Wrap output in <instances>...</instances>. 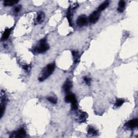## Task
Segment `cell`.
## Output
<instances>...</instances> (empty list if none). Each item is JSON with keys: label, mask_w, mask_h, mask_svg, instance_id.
I'll use <instances>...</instances> for the list:
<instances>
[{"label": "cell", "mask_w": 138, "mask_h": 138, "mask_svg": "<svg viewBox=\"0 0 138 138\" xmlns=\"http://www.w3.org/2000/svg\"><path fill=\"white\" fill-rule=\"evenodd\" d=\"M44 15L43 13H42V12H39V13H38L37 17V19H36L37 20V21L38 22H41L43 20V19H44Z\"/></svg>", "instance_id": "obj_18"}, {"label": "cell", "mask_w": 138, "mask_h": 138, "mask_svg": "<svg viewBox=\"0 0 138 138\" xmlns=\"http://www.w3.org/2000/svg\"><path fill=\"white\" fill-rule=\"evenodd\" d=\"M124 100L123 99H117L115 103V105L116 107H120L122 106L123 104L124 103Z\"/></svg>", "instance_id": "obj_16"}, {"label": "cell", "mask_w": 138, "mask_h": 138, "mask_svg": "<svg viewBox=\"0 0 138 138\" xmlns=\"http://www.w3.org/2000/svg\"><path fill=\"white\" fill-rule=\"evenodd\" d=\"M100 12L98 11H95L92 13V14L90 15L89 17V21L92 23H95L98 21L100 16Z\"/></svg>", "instance_id": "obj_4"}, {"label": "cell", "mask_w": 138, "mask_h": 138, "mask_svg": "<svg viewBox=\"0 0 138 138\" xmlns=\"http://www.w3.org/2000/svg\"><path fill=\"white\" fill-rule=\"evenodd\" d=\"M88 22V20L86 16L83 15L80 16L78 18V19L77 20V24L79 26V27H82L87 24Z\"/></svg>", "instance_id": "obj_3"}, {"label": "cell", "mask_w": 138, "mask_h": 138, "mask_svg": "<svg viewBox=\"0 0 138 138\" xmlns=\"http://www.w3.org/2000/svg\"><path fill=\"white\" fill-rule=\"evenodd\" d=\"M88 132L89 134L92 135H97V134H98V132H97V131L92 127L89 128L88 129Z\"/></svg>", "instance_id": "obj_15"}, {"label": "cell", "mask_w": 138, "mask_h": 138, "mask_svg": "<svg viewBox=\"0 0 138 138\" xmlns=\"http://www.w3.org/2000/svg\"><path fill=\"white\" fill-rule=\"evenodd\" d=\"M48 100L49 101L50 103H51L52 104H56L57 102V99L56 98H54V97H48L47 98Z\"/></svg>", "instance_id": "obj_19"}, {"label": "cell", "mask_w": 138, "mask_h": 138, "mask_svg": "<svg viewBox=\"0 0 138 138\" xmlns=\"http://www.w3.org/2000/svg\"><path fill=\"white\" fill-rule=\"evenodd\" d=\"M87 117H88V114L87 113L85 112H83L82 113L79 115V120L82 121V122H84V121H85L86 120Z\"/></svg>", "instance_id": "obj_17"}, {"label": "cell", "mask_w": 138, "mask_h": 138, "mask_svg": "<svg viewBox=\"0 0 138 138\" xmlns=\"http://www.w3.org/2000/svg\"><path fill=\"white\" fill-rule=\"evenodd\" d=\"M72 87V82H71L70 80H67L65 83H64L63 86V90L66 93H69L70 92Z\"/></svg>", "instance_id": "obj_7"}, {"label": "cell", "mask_w": 138, "mask_h": 138, "mask_svg": "<svg viewBox=\"0 0 138 138\" xmlns=\"http://www.w3.org/2000/svg\"><path fill=\"white\" fill-rule=\"evenodd\" d=\"M72 54L73 57H74V63L78 62L79 61V56L78 52L74 51H72Z\"/></svg>", "instance_id": "obj_13"}, {"label": "cell", "mask_w": 138, "mask_h": 138, "mask_svg": "<svg viewBox=\"0 0 138 138\" xmlns=\"http://www.w3.org/2000/svg\"><path fill=\"white\" fill-rule=\"evenodd\" d=\"M21 6H17V7H16L15 8V9H14V11L15 12V13H19V12L20 11V10H21Z\"/></svg>", "instance_id": "obj_21"}, {"label": "cell", "mask_w": 138, "mask_h": 138, "mask_svg": "<svg viewBox=\"0 0 138 138\" xmlns=\"http://www.w3.org/2000/svg\"><path fill=\"white\" fill-rule=\"evenodd\" d=\"M138 123V119H133L128 121H127V122L125 123V125L128 128L133 129L136 127H137Z\"/></svg>", "instance_id": "obj_6"}, {"label": "cell", "mask_w": 138, "mask_h": 138, "mask_svg": "<svg viewBox=\"0 0 138 138\" xmlns=\"http://www.w3.org/2000/svg\"><path fill=\"white\" fill-rule=\"evenodd\" d=\"M26 135V132L24 129L23 128H20L19 131L14 132L11 134V135L10 136V138L15 137V138H23Z\"/></svg>", "instance_id": "obj_5"}, {"label": "cell", "mask_w": 138, "mask_h": 138, "mask_svg": "<svg viewBox=\"0 0 138 138\" xmlns=\"http://www.w3.org/2000/svg\"><path fill=\"white\" fill-rule=\"evenodd\" d=\"M54 69H55V64L51 63L48 64L45 68L43 69L40 76L38 78L40 82H43L49 77L54 72Z\"/></svg>", "instance_id": "obj_1"}, {"label": "cell", "mask_w": 138, "mask_h": 138, "mask_svg": "<svg viewBox=\"0 0 138 138\" xmlns=\"http://www.w3.org/2000/svg\"><path fill=\"white\" fill-rule=\"evenodd\" d=\"M49 46L46 43V39L43 38L40 40L39 45L34 48L32 51L34 54H42L46 51L49 49Z\"/></svg>", "instance_id": "obj_2"}, {"label": "cell", "mask_w": 138, "mask_h": 138, "mask_svg": "<svg viewBox=\"0 0 138 138\" xmlns=\"http://www.w3.org/2000/svg\"><path fill=\"white\" fill-rule=\"evenodd\" d=\"M66 18L68 20L69 23V24H70V25L71 26V27H72V14H71V10H70V8H69V9L68 10V11H67Z\"/></svg>", "instance_id": "obj_11"}, {"label": "cell", "mask_w": 138, "mask_h": 138, "mask_svg": "<svg viewBox=\"0 0 138 138\" xmlns=\"http://www.w3.org/2000/svg\"><path fill=\"white\" fill-rule=\"evenodd\" d=\"M18 2H19V1H4L3 5L5 6H11Z\"/></svg>", "instance_id": "obj_14"}, {"label": "cell", "mask_w": 138, "mask_h": 138, "mask_svg": "<svg viewBox=\"0 0 138 138\" xmlns=\"http://www.w3.org/2000/svg\"><path fill=\"white\" fill-rule=\"evenodd\" d=\"M108 5H109V1H105L104 2L101 3V5L98 7L97 11H98L99 12H100L101 11L104 10L106 9V8L108 7Z\"/></svg>", "instance_id": "obj_10"}, {"label": "cell", "mask_w": 138, "mask_h": 138, "mask_svg": "<svg viewBox=\"0 0 138 138\" xmlns=\"http://www.w3.org/2000/svg\"><path fill=\"white\" fill-rule=\"evenodd\" d=\"M23 68L24 69V70H26V71H28L29 70V66L28 65H24L23 66Z\"/></svg>", "instance_id": "obj_22"}, {"label": "cell", "mask_w": 138, "mask_h": 138, "mask_svg": "<svg viewBox=\"0 0 138 138\" xmlns=\"http://www.w3.org/2000/svg\"><path fill=\"white\" fill-rule=\"evenodd\" d=\"M76 99H77L76 97V96H75L74 94L69 93L65 97V101L66 103H71L73 101L76 100Z\"/></svg>", "instance_id": "obj_8"}, {"label": "cell", "mask_w": 138, "mask_h": 138, "mask_svg": "<svg viewBox=\"0 0 138 138\" xmlns=\"http://www.w3.org/2000/svg\"><path fill=\"white\" fill-rule=\"evenodd\" d=\"M11 28L10 29H9V28H8V29H6L5 30V32H3V34H2V40H7L8 38H9L10 34L11 33Z\"/></svg>", "instance_id": "obj_9"}, {"label": "cell", "mask_w": 138, "mask_h": 138, "mask_svg": "<svg viewBox=\"0 0 138 138\" xmlns=\"http://www.w3.org/2000/svg\"><path fill=\"white\" fill-rule=\"evenodd\" d=\"M84 80L85 81V82L88 85H90L91 83V79L90 78H89L88 77H85L84 78Z\"/></svg>", "instance_id": "obj_20"}, {"label": "cell", "mask_w": 138, "mask_h": 138, "mask_svg": "<svg viewBox=\"0 0 138 138\" xmlns=\"http://www.w3.org/2000/svg\"><path fill=\"white\" fill-rule=\"evenodd\" d=\"M119 7L118 8V10L119 12H123L125 9V7L126 5V3L124 1H119Z\"/></svg>", "instance_id": "obj_12"}]
</instances>
